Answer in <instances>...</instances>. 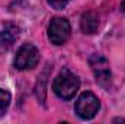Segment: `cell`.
<instances>
[{
	"label": "cell",
	"mask_w": 125,
	"mask_h": 124,
	"mask_svg": "<svg viewBox=\"0 0 125 124\" xmlns=\"http://www.w3.org/2000/svg\"><path fill=\"white\" fill-rule=\"evenodd\" d=\"M79 86H80L79 77L67 69L60 72V74L55 77V80L52 83V89H54L55 95L65 101L71 99L76 95V92L79 91Z\"/></svg>",
	"instance_id": "cell-1"
},
{
	"label": "cell",
	"mask_w": 125,
	"mask_h": 124,
	"mask_svg": "<svg viewBox=\"0 0 125 124\" xmlns=\"http://www.w3.org/2000/svg\"><path fill=\"white\" fill-rule=\"evenodd\" d=\"M100 108V102L97 99V96L92 92H84L79 96V99L76 101L74 110L76 114L83 118V120H90L97 114Z\"/></svg>",
	"instance_id": "cell-2"
},
{
	"label": "cell",
	"mask_w": 125,
	"mask_h": 124,
	"mask_svg": "<svg viewBox=\"0 0 125 124\" xmlns=\"http://www.w3.org/2000/svg\"><path fill=\"white\" fill-rule=\"evenodd\" d=\"M39 62V51L32 44H23L15 57V67L19 70H31Z\"/></svg>",
	"instance_id": "cell-3"
},
{
	"label": "cell",
	"mask_w": 125,
	"mask_h": 124,
	"mask_svg": "<svg viewBox=\"0 0 125 124\" xmlns=\"http://www.w3.org/2000/svg\"><path fill=\"white\" fill-rule=\"evenodd\" d=\"M71 34V26L65 18H54L48 26V38L54 45H62Z\"/></svg>",
	"instance_id": "cell-4"
},
{
	"label": "cell",
	"mask_w": 125,
	"mask_h": 124,
	"mask_svg": "<svg viewBox=\"0 0 125 124\" xmlns=\"http://www.w3.org/2000/svg\"><path fill=\"white\" fill-rule=\"evenodd\" d=\"M89 64L92 67L96 77V82L103 86V88H109L111 86V70H109V63L108 60L100 56V54H93L89 59Z\"/></svg>",
	"instance_id": "cell-5"
},
{
	"label": "cell",
	"mask_w": 125,
	"mask_h": 124,
	"mask_svg": "<svg viewBox=\"0 0 125 124\" xmlns=\"http://www.w3.org/2000/svg\"><path fill=\"white\" fill-rule=\"evenodd\" d=\"M21 29L13 22H6L0 28V53H4L13 47V44L19 39Z\"/></svg>",
	"instance_id": "cell-6"
},
{
	"label": "cell",
	"mask_w": 125,
	"mask_h": 124,
	"mask_svg": "<svg viewBox=\"0 0 125 124\" xmlns=\"http://www.w3.org/2000/svg\"><path fill=\"white\" fill-rule=\"evenodd\" d=\"M80 28L84 34H94L99 29V18L94 12H86L82 15Z\"/></svg>",
	"instance_id": "cell-7"
},
{
	"label": "cell",
	"mask_w": 125,
	"mask_h": 124,
	"mask_svg": "<svg viewBox=\"0 0 125 124\" xmlns=\"http://www.w3.org/2000/svg\"><path fill=\"white\" fill-rule=\"evenodd\" d=\"M10 93L6 89H0V117H3L10 105Z\"/></svg>",
	"instance_id": "cell-8"
},
{
	"label": "cell",
	"mask_w": 125,
	"mask_h": 124,
	"mask_svg": "<svg viewBox=\"0 0 125 124\" xmlns=\"http://www.w3.org/2000/svg\"><path fill=\"white\" fill-rule=\"evenodd\" d=\"M50 4H51V7H54V9H62V7H65L67 4H68V1L70 0H47Z\"/></svg>",
	"instance_id": "cell-9"
},
{
	"label": "cell",
	"mask_w": 125,
	"mask_h": 124,
	"mask_svg": "<svg viewBox=\"0 0 125 124\" xmlns=\"http://www.w3.org/2000/svg\"><path fill=\"white\" fill-rule=\"evenodd\" d=\"M121 9H122V10L125 12V0L122 1V3H121Z\"/></svg>",
	"instance_id": "cell-10"
}]
</instances>
